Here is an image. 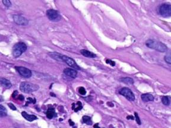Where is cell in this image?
Masks as SVG:
<instances>
[{"label":"cell","instance_id":"7","mask_svg":"<svg viewBox=\"0 0 171 128\" xmlns=\"http://www.w3.org/2000/svg\"><path fill=\"white\" fill-rule=\"evenodd\" d=\"M62 61L66 63L68 66H70V67H71V68H74V70H81L80 67L77 64V63L75 62V60L71 58H70L65 55H63V57H62Z\"/></svg>","mask_w":171,"mask_h":128},{"label":"cell","instance_id":"2","mask_svg":"<svg viewBox=\"0 0 171 128\" xmlns=\"http://www.w3.org/2000/svg\"><path fill=\"white\" fill-rule=\"evenodd\" d=\"M39 85L35 84H32L29 82H23L20 85V90L23 93H31L32 92L36 91L39 89Z\"/></svg>","mask_w":171,"mask_h":128},{"label":"cell","instance_id":"33","mask_svg":"<svg viewBox=\"0 0 171 128\" xmlns=\"http://www.w3.org/2000/svg\"><path fill=\"white\" fill-rule=\"evenodd\" d=\"M108 105L109 106H111V107H113L114 106V104L112 103H110V102H108Z\"/></svg>","mask_w":171,"mask_h":128},{"label":"cell","instance_id":"27","mask_svg":"<svg viewBox=\"0 0 171 128\" xmlns=\"http://www.w3.org/2000/svg\"><path fill=\"white\" fill-rule=\"evenodd\" d=\"M106 62L107 63V64H110V65L112 66H114L115 65V62H114V61H112V60H110V59H107L106 60Z\"/></svg>","mask_w":171,"mask_h":128},{"label":"cell","instance_id":"20","mask_svg":"<svg viewBox=\"0 0 171 128\" xmlns=\"http://www.w3.org/2000/svg\"><path fill=\"white\" fill-rule=\"evenodd\" d=\"M162 102L165 106H168L170 104V100L168 96H163L162 98Z\"/></svg>","mask_w":171,"mask_h":128},{"label":"cell","instance_id":"11","mask_svg":"<svg viewBox=\"0 0 171 128\" xmlns=\"http://www.w3.org/2000/svg\"><path fill=\"white\" fill-rule=\"evenodd\" d=\"M48 55L51 57V58L54 59L55 60L60 62H63L62 61V57H63L64 55H62L60 53H57L55 52H49Z\"/></svg>","mask_w":171,"mask_h":128},{"label":"cell","instance_id":"29","mask_svg":"<svg viewBox=\"0 0 171 128\" xmlns=\"http://www.w3.org/2000/svg\"><path fill=\"white\" fill-rule=\"evenodd\" d=\"M18 99L20 100V101H23L24 100V97L22 94H20V95L18 96Z\"/></svg>","mask_w":171,"mask_h":128},{"label":"cell","instance_id":"25","mask_svg":"<svg viewBox=\"0 0 171 128\" xmlns=\"http://www.w3.org/2000/svg\"><path fill=\"white\" fill-rule=\"evenodd\" d=\"M134 114H135V120H136L137 123H138L139 125H141V121H140V119L139 118V116L138 114H137V113L135 112L134 113Z\"/></svg>","mask_w":171,"mask_h":128},{"label":"cell","instance_id":"4","mask_svg":"<svg viewBox=\"0 0 171 128\" xmlns=\"http://www.w3.org/2000/svg\"><path fill=\"white\" fill-rule=\"evenodd\" d=\"M159 14L163 17H171V4H163L159 8Z\"/></svg>","mask_w":171,"mask_h":128},{"label":"cell","instance_id":"16","mask_svg":"<svg viewBox=\"0 0 171 128\" xmlns=\"http://www.w3.org/2000/svg\"><path fill=\"white\" fill-rule=\"evenodd\" d=\"M57 115L55 112V109L54 108H49L47 112V117L49 119H52L54 117H56Z\"/></svg>","mask_w":171,"mask_h":128},{"label":"cell","instance_id":"8","mask_svg":"<svg viewBox=\"0 0 171 128\" xmlns=\"http://www.w3.org/2000/svg\"><path fill=\"white\" fill-rule=\"evenodd\" d=\"M16 70L19 73V74L23 77L29 78L32 76V71L28 68L23 66H15Z\"/></svg>","mask_w":171,"mask_h":128},{"label":"cell","instance_id":"6","mask_svg":"<svg viewBox=\"0 0 171 128\" xmlns=\"http://www.w3.org/2000/svg\"><path fill=\"white\" fill-rule=\"evenodd\" d=\"M119 93L123 96H124L127 100H130V101H134L135 100V96L133 94L132 91L128 88L124 87L121 89L119 91Z\"/></svg>","mask_w":171,"mask_h":128},{"label":"cell","instance_id":"12","mask_svg":"<svg viewBox=\"0 0 171 128\" xmlns=\"http://www.w3.org/2000/svg\"><path fill=\"white\" fill-rule=\"evenodd\" d=\"M0 85L5 89H10L12 86L11 82L4 78H0Z\"/></svg>","mask_w":171,"mask_h":128},{"label":"cell","instance_id":"9","mask_svg":"<svg viewBox=\"0 0 171 128\" xmlns=\"http://www.w3.org/2000/svg\"><path fill=\"white\" fill-rule=\"evenodd\" d=\"M12 17L14 23L20 26H27L29 24V20L23 16L21 15H14Z\"/></svg>","mask_w":171,"mask_h":128},{"label":"cell","instance_id":"31","mask_svg":"<svg viewBox=\"0 0 171 128\" xmlns=\"http://www.w3.org/2000/svg\"><path fill=\"white\" fill-rule=\"evenodd\" d=\"M127 119H131V120H134V117H133V116H128L127 117Z\"/></svg>","mask_w":171,"mask_h":128},{"label":"cell","instance_id":"23","mask_svg":"<svg viewBox=\"0 0 171 128\" xmlns=\"http://www.w3.org/2000/svg\"><path fill=\"white\" fill-rule=\"evenodd\" d=\"M77 104L78 105L77 107H76V108H75V109H74V111H75V112H77L78 110H82V108H83V106H82V103H81L80 102H78L77 103Z\"/></svg>","mask_w":171,"mask_h":128},{"label":"cell","instance_id":"13","mask_svg":"<svg viewBox=\"0 0 171 128\" xmlns=\"http://www.w3.org/2000/svg\"><path fill=\"white\" fill-rule=\"evenodd\" d=\"M80 53L81 54L83 55L85 57L87 58H94L96 57V55L93 53V52H91L87 50L86 49H82L80 51Z\"/></svg>","mask_w":171,"mask_h":128},{"label":"cell","instance_id":"18","mask_svg":"<svg viewBox=\"0 0 171 128\" xmlns=\"http://www.w3.org/2000/svg\"><path fill=\"white\" fill-rule=\"evenodd\" d=\"M7 114V110L3 105L0 104V116L5 117Z\"/></svg>","mask_w":171,"mask_h":128},{"label":"cell","instance_id":"34","mask_svg":"<svg viewBox=\"0 0 171 128\" xmlns=\"http://www.w3.org/2000/svg\"><path fill=\"white\" fill-rule=\"evenodd\" d=\"M98 125H99L98 123H96V124H95V125H94V128H101L98 126Z\"/></svg>","mask_w":171,"mask_h":128},{"label":"cell","instance_id":"1","mask_svg":"<svg viewBox=\"0 0 171 128\" xmlns=\"http://www.w3.org/2000/svg\"><path fill=\"white\" fill-rule=\"evenodd\" d=\"M146 45L148 48L155 49L156 51L160 52H166L168 51V48L164 43L160 42L159 41H156V40H148L146 42Z\"/></svg>","mask_w":171,"mask_h":128},{"label":"cell","instance_id":"32","mask_svg":"<svg viewBox=\"0 0 171 128\" xmlns=\"http://www.w3.org/2000/svg\"><path fill=\"white\" fill-rule=\"evenodd\" d=\"M69 123H70V125L71 126H74V123L71 120H69Z\"/></svg>","mask_w":171,"mask_h":128},{"label":"cell","instance_id":"28","mask_svg":"<svg viewBox=\"0 0 171 128\" xmlns=\"http://www.w3.org/2000/svg\"><path fill=\"white\" fill-rule=\"evenodd\" d=\"M28 102H27V104H28V103H35V102H36V100L33 99V98H30V97H29L28 98Z\"/></svg>","mask_w":171,"mask_h":128},{"label":"cell","instance_id":"14","mask_svg":"<svg viewBox=\"0 0 171 128\" xmlns=\"http://www.w3.org/2000/svg\"><path fill=\"white\" fill-rule=\"evenodd\" d=\"M22 115L25 119L29 122H33V120L37 119V117L36 116L32 114H28L26 112H23L22 113Z\"/></svg>","mask_w":171,"mask_h":128},{"label":"cell","instance_id":"17","mask_svg":"<svg viewBox=\"0 0 171 128\" xmlns=\"http://www.w3.org/2000/svg\"><path fill=\"white\" fill-rule=\"evenodd\" d=\"M121 81L123 82V83L127 84H134V80L132 78L129 77H126V78H123L121 79Z\"/></svg>","mask_w":171,"mask_h":128},{"label":"cell","instance_id":"35","mask_svg":"<svg viewBox=\"0 0 171 128\" xmlns=\"http://www.w3.org/2000/svg\"><path fill=\"white\" fill-rule=\"evenodd\" d=\"M51 96H54V97H55V94H54V93H51Z\"/></svg>","mask_w":171,"mask_h":128},{"label":"cell","instance_id":"26","mask_svg":"<svg viewBox=\"0 0 171 128\" xmlns=\"http://www.w3.org/2000/svg\"><path fill=\"white\" fill-rule=\"evenodd\" d=\"M8 106L12 110H17L16 106H14V105L12 103H8Z\"/></svg>","mask_w":171,"mask_h":128},{"label":"cell","instance_id":"15","mask_svg":"<svg viewBox=\"0 0 171 128\" xmlns=\"http://www.w3.org/2000/svg\"><path fill=\"white\" fill-rule=\"evenodd\" d=\"M141 98L143 102H152L154 100L153 96L151 94H143L141 96Z\"/></svg>","mask_w":171,"mask_h":128},{"label":"cell","instance_id":"3","mask_svg":"<svg viewBox=\"0 0 171 128\" xmlns=\"http://www.w3.org/2000/svg\"><path fill=\"white\" fill-rule=\"evenodd\" d=\"M27 45L24 42H20L14 45L12 48V55L14 58H18L27 50Z\"/></svg>","mask_w":171,"mask_h":128},{"label":"cell","instance_id":"24","mask_svg":"<svg viewBox=\"0 0 171 128\" xmlns=\"http://www.w3.org/2000/svg\"><path fill=\"white\" fill-rule=\"evenodd\" d=\"M78 92H79V93L81 94V95H83V96H84L86 94V90L84 89V88L82 87L79 88Z\"/></svg>","mask_w":171,"mask_h":128},{"label":"cell","instance_id":"30","mask_svg":"<svg viewBox=\"0 0 171 128\" xmlns=\"http://www.w3.org/2000/svg\"><path fill=\"white\" fill-rule=\"evenodd\" d=\"M18 94V91H14L13 92V93L12 94V97L13 98H15L16 97V96Z\"/></svg>","mask_w":171,"mask_h":128},{"label":"cell","instance_id":"10","mask_svg":"<svg viewBox=\"0 0 171 128\" xmlns=\"http://www.w3.org/2000/svg\"><path fill=\"white\" fill-rule=\"evenodd\" d=\"M64 74L72 78H76L77 76V72L76 70H73L71 68H65L63 71Z\"/></svg>","mask_w":171,"mask_h":128},{"label":"cell","instance_id":"21","mask_svg":"<svg viewBox=\"0 0 171 128\" xmlns=\"http://www.w3.org/2000/svg\"><path fill=\"white\" fill-rule=\"evenodd\" d=\"M164 59L166 63H168L169 64H171V52L169 53L166 55L165 56Z\"/></svg>","mask_w":171,"mask_h":128},{"label":"cell","instance_id":"19","mask_svg":"<svg viewBox=\"0 0 171 128\" xmlns=\"http://www.w3.org/2000/svg\"><path fill=\"white\" fill-rule=\"evenodd\" d=\"M83 120L84 122V123H86L88 125H92V122H91L90 117L88 116H84L83 117Z\"/></svg>","mask_w":171,"mask_h":128},{"label":"cell","instance_id":"22","mask_svg":"<svg viewBox=\"0 0 171 128\" xmlns=\"http://www.w3.org/2000/svg\"><path fill=\"white\" fill-rule=\"evenodd\" d=\"M2 2H3L4 5L8 8H9L11 6V3L9 0H3Z\"/></svg>","mask_w":171,"mask_h":128},{"label":"cell","instance_id":"5","mask_svg":"<svg viewBox=\"0 0 171 128\" xmlns=\"http://www.w3.org/2000/svg\"><path fill=\"white\" fill-rule=\"evenodd\" d=\"M47 16L49 19L54 22H58L61 20V16L57 10L49 9L47 11Z\"/></svg>","mask_w":171,"mask_h":128}]
</instances>
